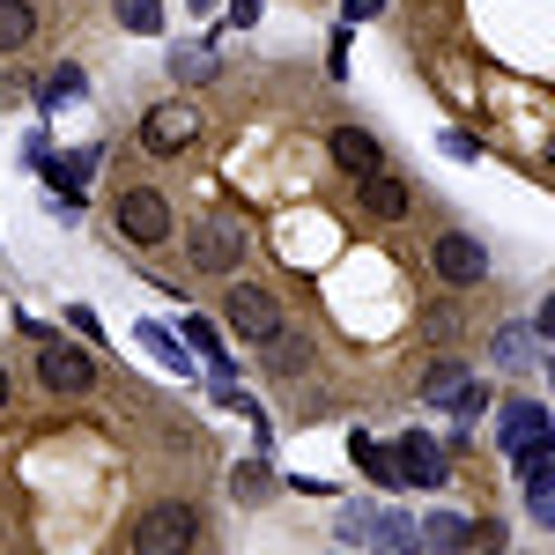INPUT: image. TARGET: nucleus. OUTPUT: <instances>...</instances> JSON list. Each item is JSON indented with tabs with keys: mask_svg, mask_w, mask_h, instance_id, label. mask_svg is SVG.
<instances>
[{
	"mask_svg": "<svg viewBox=\"0 0 555 555\" xmlns=\"http://www.w3.org/2000/svg\"><path fill=\"white\" fill-rule=\"evenodd\" d=\"M533 334H541V341H555V297L541 304V319H533Z\"/></svg>",
	"mask_w": 555,
	"mask_h": 555,
	"instance_id": "c756f323",
	"label": "nucleus"
},
{
	"mask_svg": "<svg viewBox=\"0 0 555 555\" xmlns=\"http://www.w3.org/2000/svg\"><path fill=\"white\" fill-rule=\"evenodd\" d=\"M460 385H467V363H452V356H444V363H429V371H423V400L452 408V392H460Z\"/></svg>",
	"mask_w": 555,
	"mask_h": 555,
	"instance_id": "dca6fc26",
	"label": "nucleus"
},
{
	"mask_svg": "<svg viewBox=\"0 0 555 555\" xmlns=\"http://www.w3.org/2000/svg\"><path fill=\"white\" fill-rule=\"evenodd\" d=\"M363 208L378 215V222H400V215H408V185H400L392 171H371L363 178Z\"/></svg>",
	"mask_w": 555,
	"mask_h": 555,
	"instance_id": "4468645a",
	"label": "nucleus"
},
{
	"mask_svg": "<svg viewBox=\"0 0 555 555\" xmlns=\"http://www.w3.org/2000/svg\"><path fill=\"white\" fill-rule=\"evenodd\" d=\"M518 481H526V504L541 526H555V437L541 444H518Z\"/></svg>",
	"mask_w": 555,
	"mask_h": 555,
	"instance_id": "20e7f679",
	"label": "nucleus"
},
{
	"mask_svg": "<svg viewBox=\"0 0 555 555\" xmlns=\"http://www.w3.org/2000/svg\"><path fill=\"white\" fill-rule=\"evenodd\" d=\"M119 23H127L133 38H156V30H164V8H156V0H119Z\"/></svg>",
	"mask_w": 555,
	"mask_h": 555,
	"instance_id": "4be33fe9",
	"label": "nucleus"
},
{
	"mask_svg": "<svg viewBox=\"0 0 555 555\" xmlns=\"http://www.w3.org/2000/svg\"><path fill=\"white\" fill-rule=\"evenodd\" d=\"M119 237H127V245H164V237H171V201L149 193V185L119 193Z\"/></svg>",
	"mask_w": 555,
	"mask_h": 555,
	"instance_id": "7ed1b4c3",
	"label": "nucleus"
},
{
	"mask_svg": "<svg viewBox=\"0 0 555 555\" xmlns=\"http://www.w3.org/2000/svg\"><path fill=\"white\" fill-rule=\"evenodd\" d=\"M185 348L193 356H222V334H215L208 319H185Z\"/></svg>",
	"mask_w": 555,
	"mask_h": 555,
	"instance_id": "bb28decb",
	"label": "nucleus"
},
{
	"mask_svg": "<svg viewBox=\"0 0 555 555\" xmlns=\"http://www.w3.org/2000/svg\"><path fill=\"white\" fill-rule=\"evenodd\" d=\"M38 30V15H30V0H0V52H15V44H30Z\"/></svg>",
	"mask_w": 555,
	"mask_h": 555,
	"instance_id": "f3484780",
	"label": "nucleus"
},
{
	"mask_svg": "<svg viewBox=\"0 0 555 555\" xmlns=\"http://www.w3.org/2000/svg\"><path fill=\"white\" fill-rule=\"evenodd\" d=\"M415 533H423V555H467V548H474V526H467L460 512H437V518H423Z\"/></svg>",
	"mask_w": 555,
	"mask_h": 555,
	"instance_id": "9b49d317",
	"label": "nucleus"
},
{
	"mask_svg": "<svg viewBox=\"0 0 555 555\" xmlns=\"http://www.w3.org/2000/svg\"><path fill=\"white\" fill-rule=\"evenodd\" d=\"M38 378L52 385V392H89V385H96V363H89L82 348L44 341V356H38Z\"/></svg>",
	"mask_w": 555,
	"mask_h": 555,
	"instance_id": "6e6552de",
	"label": "nucleus"
},
{
	"mask_svg": "<svg viewBox=\"0 0 555 555\" xmlns=\"http://www.w3.org/2000/svg\"><path fill=\"white\" fill-rule=\"evenodd\" d=\"M392 460H400V481H415V489H437V481H444V444L423 437V429H408V437L392 444Z\"/></svg>",
	"mask_w": 555,
	"mask_h": 555,
	"instance_id": "0eeeda50",
	"label": "nucleus"
},
{
	"mask_svg": "<svg viewBox=\"0 0 555 555\" xmlns=\"http://www.w3.org/2000/svg\"><path fill=\"white\" fill-rule=\"evenodd\" d=\"M193 541H201V512L193 504H156L133 526V555H185Z\"/></svg>",
	"mask_w": 555,
	"mask_h": 555,
	"instance_id": "f257e3e1",
	"label": "nucleus"
},
{
	"mask_svg": "<svg viewBox=\"0 0 555 555\" xmlns=\"http://www.w3.org/2000/svg\"><path fill=\"white\" fill-rule=\"evenodd\" d=\"M348 452H356V467L371 474L378 489H400V460H392V444H378V437H363V429H356V437H348Z\"/></svg>",
	"mask_w": 555,
	"mask_h": 555,
	"instance_id": "ddd939ff",
	"label": "nucleus"
},
{
	"mask_svg": "<svg viewBox=\"0 0 555 555\" xmlns=\"http://www.w3.org/2000/svg\"><path fill=\"white\" fill-rule=\"evenodd\" d=\"M185 253H193V267H201V274H230V267H237V253H245V237H237V230H222V222H201Z\"/></svg>",
	"mask_w": 555,
	"mask_h": 555,
	"instance_id": "1a4fd4ad",
	"label": "nucleus"
},
{
	"mask_svg": "<svg viewBox=\"0 0 555 555\" xmlns=\"http://www.w3.org/2000/svg\"><path fill=\"white\" fill-rule=\"evenodd\" d=\"M230 15H237V30H253V23H259V0H230Z\"/></svg>",
	"mask_w": 555,
	"mask_h": 555,
	"instance_id": "c85d7f7f",
	"label": "nucleus"
},
{
	"mask_svg": "<svg viewBox=\"0 0 555 555\" xmlns=\"http://www.w3.org/2000/svg\"><path fill=\"white\" fill-rule=\"evenodd\" d=\"M0 408H8V371H0Z\"/></svg>",
	"mask_w": 555,
	"mask_h": 555,
	"instance_id": "7c9ffc66",
	"label": "nucleus"
},
{
	"mask_svg": "<svg viewBox=\"0 0 555 555\" xmlns=\"http://www.w3.org/2000/svg\"><path fill=\"white\" fill-rule=\"evenodd\" d=\"M193 133H201V112H193V104H156V112L141 119V149H149V156H171Z\"/></svg>",
	"mask_w": 555,
	"mask_h": 555,
	"instance_id": "423d86ee",
	"label": "nucleus"
},
{
	"mask_svg": "<svg viewBox=\"0 0 555 555\" xmlns=\"http://www.w3.org/2000/svg\"><path fill=\"white\" fill-rule=\"evenodd\" d=\"M452 415H467V423H474V415H489V385H481V378H467L460 392H452Z\"/></svg>",
	"mask_w": 555,
	"mask_h": 555,
	"instance_id": "393cba45",
	"label": "nucleus"
},
{
	"mask_svg": "<svg viewBox=\"0 0 555 555\" xmlns=\"http://www.w3.org/2000/svg\"><path fill=\"white\" fill-rule=\"evenodd\" d=\"M371 555H423V541H415V518L400 512H378V526H371V541H363Z\"/></svg>",
	"mask_w": 555,
	"mask_h": 555,
	"instance_id": "f8f14e48",
	"label": "nucleus"
},
{
	"mask_svg": "<svg viewBox=\"0 0 555 555\" xmlns=\"http://www.w3.org/2000/svg\"><path fill=\"white\" fill-rule=\"evenodd\" d=\"M541 437H548V408H533V400H512V408H504V444H541Z\"/></svg>",
	"mask_w": 555,
	"mask_h": 555,
	"instance_id": "2eb2a0df",
	"label": "nucleus"
},
{
	"mask_svg": "<svg viewBox=\"0 0 555 555\" xmlns=\"http://www.w3.org/2000/svg\"><path fill=\"white\" fill-rule=\"evenodd\" d=\"M548 164H555V141H548Z\"/></svg>",
	"mask_w": 555,
	"mask_h": 555,
	"instance_id": "2f4dec72",
	"label": "nucleus"
},
{
	"mask_svg": "<svg viewBox=\"0 0 555 555\" xmlns=\"http://www.w3.org/2000/svg\"><path fill=\"white\" fill-rule=\"evenodd\" d=\"M533 341H541L533 326H504V334H496V363H504V371H526V363H533Z\"/></svg>",
	"mask_w": 555,
	"mask_h": 555,
	"instance_id": "a211bd4d",
	"label": "nucleus"
},
{
	"mask_svg": "<svg viewBox=\"0 0 555 555\" xmlns=\"http://www.w3.org/2000/svg\"><path fill=\"white\" fill-rule=\"evenodd\" d=\"M429 259H437V274H444L452 289H467V282L489 274V253H481V237H467V230H444V237L429 245Z\"/></svg>",
	"mask_w": 555,
	"mask_h": 555,
	"instance_id": "39448f33",
	"label": "nucleus"
},
{
	"mask_svg": "<svg viewBox=\"0 0 555 555\" xmlns=\"http://www.w3.org/2000/svg\"><path fill=\"white\" fill-rule=\"evenodd\" d=\"M222 319H230L237 341H259V348L282 334V304H274V289H259V282H237L230 304H222Z\"/></svg>",
	"mask_w": 555,
	"mask_h": 555,
	"instance_id": "f03ea898",
	"label": "nucleus"
},
{
	"mask_svg": "<svg viewBox=\"0 0 555 555\" xmlns=\"http://www.w3.org/2000/svg\"><path fill=\"white\" fill-rule=\"evenodd\" d=\"M230 489H237V496H245V504H267V496H274V474L259 467V460H245V467L230 474Z\"/></svg>",
	"mask_w": 555,
	"mask_h": 555,
	"instance_id": "412c9836",
	"label": "nucleus"
},
{
	"mask_svg": "<svg viewBox=\"0 0 555 555\" xmlns=\"http://www.w3.org/2000/svg\"><path fill=\"white\" fill-rule=\"evenodd\" d=\"M378 8H385V0H341V15H348V23H371Z\"/></svg>",
	"mask_w": 555,
	"mask_h": 555,
	"instance_id": "cd10ccee",
	"label": "nucleus"
},
{
	"mask_svg": "<svg viewBox=\"0 0 555 555\" xmlns=\"http://www.w3.org/2000/svg\"><path fill=\"white\" fill-rule=\"evenodd\" d=\"M371 526H378V504H341V533L348 541H371Z\"/></svg>",
	"mask_w": 555,
	"mask_h": 555,
	"instance_id": "a878e982",
	"label": "nucleus"
},
{
	"mask_svg": "<svg viewBox=\"0 0 555 555\" xmlns=\"http://www.w3.org/2000/svg\"><path fill=\"white\" fill-rule=\"evenodd\" d=\"M82 67H60V75H44V89H38V96H44V104H52V112H60V104H67V96H82Z\"/></svg>",
	"mask_w": 555,
	"mask_h": 555,
	"instance_id": "b1692460",
	"label": "nucleus"
},
{
	"mask_svg": "<svg viewBox=\"0 0 555 555\" xmlns=\"http://www.w3.org/2000/svg\"><path fill=\"white\" fill-rule=\"evenodd\" d=\"M96 171V149H75V156H60L52 164V193H82V178Z\"/></svg>",
	"mask_w": 555,
	"mask_h": 555,
	"instance_id": "6ab92c4d",
	"label": "nucleus"
},
{
	"mask_svg": "<svg viewBox=\"0 0 555 555\" xmlns=\"http://www.w3.org/2000/svg\"><path fill=\"white\" fill-rule=\"evenodd\" d=\"M141 348H149V356H156V363H164V371H178V378H185V371H193V356H185V348H178L171 334H164V326H141Z\"/></svg>",
	"mask_w": 555,
	"mask_h": 555,
	"instance_id": "aec40b11",
	"label": "nucleus"
},
{
	"mask_svg": "<svg viewBox=\"0 0 555 555\" xmlns=\"http://www.w3.org/2000/svg\"><path fill=\"white\" fill-rule=\"evenodd\" d=\"M164 67H171V75H185V82H208V75H215L208 44H185V52H171V60H164Z\"/></svg>",
	"mask_w": 555,
	"mask_h": 555,
	"instance_id": "5701e85b",
	"label": "nucleus"
},
{
	"mask_svg": "<svg viewBox=\"0 0 555 555\" xmlns=\"http://www.w3.org/2000/svg\"><path fill=\"white\" fill-rule=\"evenodd\" d=\"M193 8H208V0H193Z\"/></svg>",
	"mask_w": 555,
	"mask_h": 555,
	"instance_id": "473e14b6",
	"label": "nucleus"
},
{
	"mask_svg": "<svg viewBox=\"0 0 555 555\" xmlns=\"http://www.w3.org/2000/svg\"><path fill=\"white\" fill-rule=\"evenodd\" d=\"M334 164L356 171V178H371V171H385V149L363 127H334Z\"/></svg>",
	"mask_w": 555,
	"mask_h": 555,
	"instance_id": "9d476101",
	"label": "nucleus"
}]
</instances>
